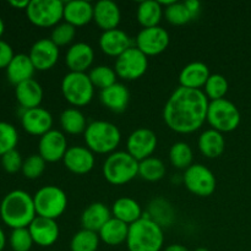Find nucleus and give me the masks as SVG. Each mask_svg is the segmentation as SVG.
Instances as JSON below:
<instances>
[{
	"mask_svg": "<svg viewBox=\"0 0 251 251\" xmlns=\"http://www.w3.org/2000/svg\"><path fill=\"white\" fill-rule=\"evenodd\" d=\"M208 104L210 100L202 90L179 86L164 105V123L178 134L198 131L207 122Z\"/></svg>",
	"mask_w": 251,
	"mask_h": 251,
	"instance_id": "nucleus-1",
	"label": "nucleus"
},
{
	"mask_svg": "<svg viewBox=\"0 0 251 251\" xmlns=\"http://www.w3.org/2000/svg\"><path fill=\"white\" fill-rule=\"evenodd\" d=\"M1 221L11 229L28 228L37 217L33 196L24 190H12L0 203Z\"/></svg>",
	"mask_w": 251,
	"mask_h": 251,
	"instance_id": "nucleus-2",
	"label": "nucleus"
},
{
	"mask_svg": "<svg viewBox=\"0 0 251 251\" xmlns=\"http://www.w3.org/2000/svg\"><path fill=\"white\" fill-rule=\"evenodd\" d=\"M163 228L145 213L129 226L126 247L129 251H161L163 248Z\"/></svg>",
	"mask_w": 251,
	"mask_h": 251,
	"instance_id": "nucleus-3",
	"label": "nucleus"
},
{
	"mask_svg": "<svg viewBox=\"0 0 251 251\" xmlns=\"http://www.w3.org/2000/svg\"><path fill=\"white\" fill-rule=\"evenodd\" d=\"M86 147L95 153L107 154L115 152L122 141V132L115 124L105 120H96L87 125L85 134Z\"/></svg>",
	"mask_w": 251,
	"mask_h": 251,
	"instance_id": "nucleus-4",
	"label": "nucleus"
},
{
	"mask_svg": "<svg viewBox=\"0 0 251 251\" xmlns=\"http://www.w3.org/2000/svg\"><path fill=\"white\" fill-rule=\"evenodd\" d=\"M103 176L112 185H124L139 176V161L127 151H115L103 164Z\"/></svg>",
	"mask_w": 251,
	"mask_h": 251,
	"instance_id": "nucleus-5",
	"label": "nucleus"
},
{
	"mask_svg": "<svg viewBox=\"0 0 251 251\" xmlns=\"http://www.w3.org/2000/svg\"><path fill=\"white\" fill-rule=\"evenodd\" d=\"M36 213L39 217L56 221L68 207V196L55 185L42 186L33 196Z\"/></svg>",
	"mask_w": 251,
	"mask_h": 251,
	"instance_id": "nucleus-6",
	"label": "nucleus"
},
{
	"mask_svg": "<svg viewBox=\"0 0 251 251\" xmlns=\"http://www.w3.org/2000/svg\"><path fill=\"white\" fill-rule=\"evenodd\" d=\"M61 93L66 102L74 107H83L92 100L95 96V86L86 73L66 74L61 81Z\"/></svg>",
	"mask_w": 251,
	"mask_h": 251,
	"instance_id": "nucleus-7",
	"label": "nucleus"
},
{
	"mask_svg": "<svg viewBox=\"0 0 251 251\" xmlns=\"http://www.w3.org/2000/svg\"><path fill=\"white\" fill-rule=\"evenodd\" d=\"M242 115L232 100L223 98L210 100L207 110V122L212 129L220 132H232L239 126Z\"/></svg>",
	"mask_w": 251,
	"mask_h": 251,
	"instance_id": "nucleus-8",
	"label": "nucleus"
},
{
	"mask_svg": "<svg viewBox=\"0 0 251 251\" xmlns=\"http://www.w3.org/2000/svg\"><path fill=\"white\" fill-rule=\"evenodd\" d=\"M64 5L60 0H31L27 19L37 27H55L64 17Z\"/></svg>",
	"mask_w": 251,
	"mask_h": 251,
	"instance_id": "nucleus-9",
	"label": "nucleus"
},
{
	"mask_svg": "<svg viewBox=\"0 0 251 251\" xmlns=\"http://www.w3.org/2000/svg\"><path fill=\"white\" fill-rule=\"evenodd\" d=\"M183 181L191 194L200 198H207L216 190V176L211 169L203 164L194 163L184 172Z\"/></svg>",
	"mask_w": 251,
	"mask_h": 251,
	"instance_id": "nucleus-10",
	"label": "nucleus"
},
{
	"mask_svg": "<svg viewBox=\"0 0 251 251\" xmlns=\"http://www.w3.org/2000/svg\"><path fill=\"white\" fill-rule=\"evenodd\" d=\"M149 68L147 56L141 50L132 46L119 55L115 60L114 70L123 80L134 81L142 77Z\"/></svg>",
	"mask_w": 251,
	"mask_h": 251,
	"instance_id": "nucleus-11",
	"label": "nucleus"
},
{
	"mask_svg": "<svg viewBox=\"0 0 251 251\" xmlns=\"http://www.w3.org/2000/svg\"><path fill=\"white\" fill-rule=\"evenodd\" d=\"M169 41V33L163 27H149L139 32L135 47L146 56H154L163 53L168 48Z\"/></svg>",
	"mask_w": 251,
	"mask_h": 251,
	"instance_id": "nucleus-12",
	"label": "nucleus"
},
{
	"mask_svg": "<svg viewBox=\"0 0 251 251\" xmlns=\"http://www.w3.org/2000/svg\"><path fill=\"white\" fill-rule=\"evenodd\" d=\"M157 144L158 140L154 131L147 127H140L132 131L127 137V153L131 154L136 161L141 162L152 157L153 152L156 151Z\"/></svg>",
	"mask_w": 251,
	"mask_h": 251,
	"instance_id": "nucleus-13",
	"label": "nucleus"
},
{
	"mask_svg": "<svg viewBox=\"0 0 251 251\" xmlns=\"http://www.w3.org/2000/svg\"><path fill=\"white\" fill-rule=\"evenodd\" d=\"M68 149L65 135L55 129H51L41 136L38 142V154L49 163L63 161Z\"/></svg>",
	"mask_w": 251,
	"mask_h": 251,
	"instance_id": "nucleus-14",
	"label": "nucleus"
},
{
	"mask_svg": "<svg viewBox=\"0 0 251 251\" xmlns=\"http://www.w3.org/2000/svg\"><path fill=\"white\" fill-rule=\"evenodd\" d=\"M28 55L36 70H50L58 63L59 47L50 38L38 39L31 47Z\"/></svg>",
	"mask_w": 251,
	"mask_h": 251,
	"instance_id": "nucleus-15",
	"label": "nucleus"
},
{
	"mask_svg": "<svg viewBox=\"0 0 251 251\" xmlns=\"http://www.w3.org/2000/svg\"><path fill=\"white\" fill-rule=\"evenodd\" d=\"M21 125L25 131L34 136H43L53 127V115L46 108L22 109Z\"/></svg>",
	"mask_w": 251,
	"mask_h": 251,
	"instance_id": "nucleus-16",
	"label": "nucleus"
},
{
	"mask_svg": "<svg viewBox=\"0 0 251 251\" xmlns=\"http://www.w3.org/2000/svg\"><path fill=\"white\" fill-rule=\"evenodd\" d=\"M64 166L74 174H87L95 167V156L90 149L83 146H71L63 158Z\"/></svg>",
	"mask_w": 251,
	"mask_h": 251,
	"instance_id": "nucleus-17",
	"label": "nucleus"
},
{
	"mask_svg": "<svg viewBox=\"0 0 251 251\" xmlns=\"http://www.w3.org/2000/svg\"><path fill=\"white\" fill-rule=\"evenodd\" d=\"M31 237L34 244L42 248H48L53 245L59 238V227L56 221L37 216L28 227Z\"/></svg>",
	"mask_w": 251,
	"mask_h": 251,
	"instance_id": "nucleus-18",
	"label": "nucleus"
},
{
	"mask_svg": "<svg viewBox=\"0 0 251 251\" xmlns=\"http://www.w3.org/2000/svg\"><path fill=\"white\" fill-rule=\"evenodd\" d=\"M122 20V12L117 2L112 0H100L93 5V21L104 31L118 28Z\"/></svg>",
	"mask_w": 251,
	"mask_h": 251,
	"instance_id": "nucleus-19",
	"label": "nucleus"
},
{
	"mask_svg": "<svg viewBox=\"0 0 251 251\" xmlns=\"http://www.w3.org/2000/svg\"><path fill=\"white\" fill-rule=\"evenodd\" d=\"M95 60V50L90 44L77 42L68 49L65 63L73 73H86Z\"/></svg>",
	"mask_w": 251,
	"mask_h": 251,
	"instance_id": "nucleus-20",
	"label": "nucleus"
},
{
	"mask_svg": "<svg viewBox=\"0 0 251 251\" xmlns=\"http://www.w3.org/2000/svg\"><path fill=\"white\" fill-rule=\"evenodd\" d=\"M100 47L104 54L118 58L132 47L131 38L123 29L104 31L100 37Z\"/></svg>",
	"mask_w": 251,
	"mask_h": 251,
	"instance_id": "nucleus-21",
	"label": "nucleus"
},
{
	"mask_svg": "<svg viewBox=\"0 0 251 251\" xmlns=\"http://www.w3.org/2000/svg\"><path fill=\"white\" fill-rule=\"evenodd\" d=\"M210 75V69L205 63L193 61L181 69L180 74H179V82H180L181 87L201 90L202 87H205Z\"/></svg>",
	"mask_w": 251,
	"mask_h": 251,
	"instance_id": "nucleus-22",
	"label": "nucleus"
},
{
	"mask_svg": "<svg viewBox=\"0 0 251 251\" xmlns=\"http://www.w3.org/2000/svg\"><path fill=\"white\" fill-rule=\"evenodd\" d=\"M15 96L21 109H32L41 107L43 100V88L34 78L15 86Z\"/></svg>",
	"mask_w": 251,
	"mask_h": 251,
	"instance_id": "nucleus-23",
	"label": "nucleus"
},
{
	"mask_svg": "<svg viewBox=\"0 0 251 251\" xmlns=\"http://www.w3.org/2000/svg\"><path fill=\"white\" fill-rule=\"evenodd\" d=\"M5 70H6V77L9 82L17 86L25 81L33 78L36 69L28 54H15Z\"/></svg>",
	"mask_w": 251,
	"mask_h": 251,
	"instance_id": "nucleus-24",
	"label": "nucleus"
},
{
	"mask_svg": "<svg viewBox=\"0 0 251 251\" xmlns=\"http://www.w3.org/2000/svg\"><path fill=\"white\" fill-rule=\"evenodd\" d=\"M63 19L74 27L85 26L93 20V5L86 0H71L65 2Z\"/></svg>",
	"mask_w": 251,
	"mask_h": 251,
	"instance_id": "nucleus-25",
	"label": "nucleus"
},
{
	"mask_svg": "<svg viewBox=\"0 0 251 251\" xmlns=\"http://www.w3.org/2000/svg\"><path fill=\"white\" fill-rule=\"evenodd\" d=\"M100 98L105 108L114 113H123L129 104L130 92L124 83L117 82L100 91Z\"/></svg>",
	"mask_w": 251,
	"mask_h": 251,
	"instance_id": "nucleus-26",
	"label": "nucleus"
},
{
	"mask_svg": "<svg viewBox=\"0 0 251 251\" xmlns=\"http://www.w3.org/2000/svg\"><path fill=\"white\" fill-rule=\"evenodd\" d=\"M112 217V211L104 203L93 202L88 205L81 215V225L83 229L98 233Z\"/></svg>",
	"mask_w": 251,
	"mask_h": 251,
	"instance_id": "nucleus-27",
	"label": "nucleus"
},
{
	"mask_svg": "<svg viewBox=\"0 0 251 251\" xmlns=\"http://www.w3.org/2000/svg\"><path fill=\"white\" fill-rule=\"evenodd\" d=\"M112 216L130 226L144 217V213L136 200L131 198H120L113 203Z\"/></svg>",
	"mask_w": 251,
	"mask_h": 251,
	"instance_id": "nucleus-28",
	"label": "nucleus"
},
{
	"mask_svg": "<svg viewBox=\"0 0 251 251\" xmlns=\"http://www.w3.org/2000/svg\"><path fill=\"white\" fill-rule=\"evenodd\" d=\"M198 145L203 156L207 158H218L225 152L226 140L222 132L208 129L200 135Z\"/></svg>",
	"mask_w": 251,
	"mask_h": 251,
	"instance_id": "nucleus-29",
	"label": "nucleus"
},
{
	"mask_svg": "<svg viewBox=\"0 0 251 251\" xmlns=\"http://www.w3.org/2000/svg\"><path fill=\"white\" fill-rule=\"evenodd\" d=\"M127 234H129V226L114 217L110 218L98 232L100 239L110 247H117L123 243H126Z\"/></svg>",
	"mask_w": 251,
	"mask_h": 251,
	"instance_id": "nucleus-30",
	"label": "nucleus"
},
{
	"mask_svg": "<svg viewBox=\"0 0 251 251\" xmlns=\"http://www.w3.org/2000/svg\"><path fill=\"white\" fill-rule=\"evenodd\" d=\"M162 16H163V7L156 0H145L137 6L136 19L144 28L159 26Z\"/></svg>",
	"mask_w": 251,
	"mask_h": 251,
	"instance_id": "nucleus-31",
	"label": "nucleus"
},
{
	"mask_svg": "<svg viewBox=\"0 0 251 251\" xmlns=\"http://www.w3.org/2000/svg\"><path fill=\"white\" fill-rule=\"evenodd\" d=\"M61 129L70 135L85 134L87 129L86 117L77 108H68L60 114Z\"/></svg>",
	"mask_w": 251,
	"mask_h": 251,
	"instance_id": "nucleus-32",
	"label": "nucleus"
},
{
	"mask_svg": "<svg viewBox=\"0 0 251 251\" xmlns=\"http://www.w3.org/2000/svg\"><path fill=\"white\" fill-rule=\"evenodd\" d=\"M149 217L158 223L162 228L169 227L174 221V210L171 203L164 199H154L149 207Z\"/></svg>",
	"mask_w": 251,
	"mask_h": 251,
	"instance_id": "nucleus-33",
	"label": "nucleus"
},
{
	"mask_svg": "<svg viewBox=\"0 0 251 251\" xmlns=\"http://www.w3.org/2000/svg\"><path fill=\"white\" fill-rule=\"evenodd\" d=\"M166 166L163 161L157 157H149L144 161L139 162V176L144 180L158 181L166 176Z\"/></svg>",
	"mask_w": 251,
	"mask_h": 251,
	"instance_id": "nucleus-34",
	"label": "nucleus"
},
{
	"mask_svg": "<svg viewBox=\"0 0 251 251\" xmlns=\"http://www.w3.org/2000/svg\"><path fill=\"white\" fill-rule=\"evenodd\" d=\"M169 159H171L173 167L186 171L191 164H194V153L190 145L181 141L172 145L171 150H169Z\"/></svg>",
	"mask_w": 251,
	"mask_h": 251,
	"instance_id": "nucleus-35",
	"label": "nucleus"
},
{
	"mask_svg": "<svg viewBox=\"0 0 251 251\" xmlns=\"http://www.w3.org/2000/svg\"><path fill=\"white\" fill-rule=\"evenodd\" d=\"M100 235L92 230L81 229L75 233L70 242L71 251H97L100 247Z\"/></svg>",
	"mask_w": 251,
	"mask_h": 251,
	"instance_id": "nucleus-36",
	"label": "nucleus"
},
{
	"mask_svg": "<svg viewBox=\"0 0 251 251\" xmlns=\"http://www.w3.org/2000/svg\"><path fill=\"white\" fill-rule=\"evenodd\" d=\"M228 88H229V85L225 76L221 74H211L203 87V93L208 98V100H218L226 97Z\"/></svg>",
	"mask_w": 251,
	"mask_h": 251,
	"instance_id": "nucleus-37",
	"label": "nucleus"
},
{
	"mask_svg": "<svg viewBox=\"0 0 251 251\" xmlns=\"http://www.w3.org/2000/svg\"><path fill=\"white\" fill-rule=\"evenodd\" d=\"M91 78V82L93 83L95 88H100V91L110 87L112 85L117 83V73L114 69L107 65H98L95 66L88 74Z\"/></svg>",
	"mask_w": 251,
	"mask_h": 251,
	"instance_id": "nucleus-38",
	"label": "nucleus"
},
{
	"mask_svg": "<svg viewBox=\"0 0 251 251\" xmlns=\"http://www.w3.org/2000/svg\"><path fill=\"white\" fill-rule=\"evenodd\" d=\"M19 132L16 127L6 122H0V157L7 152L16 150Z\"/></svg>",
	"mask_w": 251,
	"mask_h": 251,
	"instance_id": "nucleus-39",
	"label": "nucleus"
},
{
	"mask_svg": "<svg viewBox=\"0 0 251 251\" xmlns=\"http://www.w3.org/2000/svg\"><path fill=\"white\" fill-rule=\"evenodd\" d=\"M164 15H166L167 21L172 25H176V26H183V25L188 24L193 20V16L186 9L185 4L176 1V0L171 5L166 6Z\"/></svg>",
	"mask_w": 251,
	"mask_h": 251,
	"instance_id": "nucleus-40",
	"label": "nucleus"
},
{
	"mask_svg": "<svg viewBox=\"0 0 251 251\" xmlns=\"http://www.w3.org/2000/svg\"><path fill=\"white\" fill-rule=\"evenodd\" d=\"M9 244L14 251H29L34 243L28 228H17V229L11 230Z\"/></svg>",
	"mask_w": 251,
	"mask_h": 251,
	"instance_id": "nucleus-41",
	"label": "nucleus"
},
{
	"mask_svg": "<svg viewBox=\"0 0 251 251\" xmlns=\"http://www.w3.org/2000/svg\"><path fill=\"white\" fill-rule=\"evenodd\" d=\"M46 163L47 162L39 154H31L24 161L21 172L25 178L33 180L43 174L46 171Z\"/></svg>",
	"mask_w": 251,
	"mask_h": 251,
	"instance_id": "nucleus-42",
	"label": "nucleus"
},
{
	"mask_svg": "<svg viewBox=\"0 0 251 251\" xmlns=\"http://www.w3.org/2000/svg\"><path fill=\"white\" fill-rule=\"evenodd\" d=\"M75 36L76 27L68 24V22H63V24H59L54 27L53 31H51L50 39L58 47H63L70 44L75 38Z\"/></svg>",
	"mask_w": 251,
	"mask_h": 251,
	"instance_id": "nucleus-43",
	"label": "nucleus"
},
{
	"mask_svg": "<svg viewBox=\"0 0 251 251\" xmlns=\"http://www.w3.org/2000/svg\"><path fill=\"white\" fill-rule=\"evenodd\" d=\"M0 158H1V167L7 173L14 174L22 169L24 159H22L21 153L17 150H12V151L7 152V153H5Z\"/></svg>",
	"mask_w": 251,
	"mask_h": 251,
	"instance_id": "nucleus-44",
	"label": "nucleus"
},
{
	"mask_svg": "<svg viewBox=\"0 0 251 251\" xmlns=\"http://www.w3.org/2000/svg\"><path fill=\"white\" fill-rule=\"evenodd\" d=\"M15 56L14 49L7 42L0 39V69H6Z\"/></svg>",
	"mask_w": 251,
	"mask_h": 251,
	"instance_id": "nucleus-45",
	"label": "nucleus"
},
{
	"mask_svg": "<svg viewBox=\"0 0 251 251\" xmlns=\"http://www.w3.org/2000/svg\"><path fill=\"white\" fill-rule=\"evenodd\" d=\"M184 4H185L186 9L189 10V12L193 16V19H195L199 15V12H200L201 2L199 0H186V1H184Z\"/></svg>",
	"mask_w": 251,
	"mask_h": 251,
	"instance_id": "nucleus-46",
	"label": "nucleus"
},
{
	"mask_svg": "<svg viewBox=\"0 0 251 251\" xmlns=\"http://www.w3.org/2000/svg\"><path fill=\"white\" fill-rule=\"evenodd\" d=\"M9 5L10 6L15 7V9L25 10V11H26V9L29 5V0H10Z\"/></svg>",
	"mask_w": 251,
	"mask_h": 251,
	"instance_id": "nucleus-47",
	"label": "nucleus"
},
{
	"mask_svg": "<svg viewBox=\"0 0 251 251\" xmlns=\"http://www.w3.org/2000/svg\"><path fill=\"white\" fill-rule=\"evenodd\" d=\"M164 251H189L188 248H185L181 244H172L164 249Z\"/></svg>",
	"mask_w": 251,
	"mask_h": 251,
	"instance_id": "nucleus-48",
	"label": "nucleus"
},
{
	"mask_svg": "<svg viewBox=\"0 0 251 251\" xmlns=\"http://www.w3.org/2000/svg\"><path fill=\"white\" fill-rule=\"evenodd\" d=\"M6 247V235H5L4 230L0 227V251H2Z\"/></svg>",
	"mask_w": 251,
	"mask_h": 251,
	"instance_id": "nucleus-49",
	"label": "nucleus"
},
{
	"mask_svg": "<svg viewBox=\"0 0 251 251\" xmlns=\"http://www.w3.org/2000/svg\"><path fill=\"white\" fill-rule=\"evenodd\" d=\"M5 32V24H4V20L0 17V39H1V36L4 34Z\"/></svg>",
	"mask_w": 251,
	"mask_h": 251,
	"instance_id": "nucleus-50",
	"label": "nucleus"
},
{
	"mask_svg": "<svg viewBox=\"0 0 251 251\" xmlns=\"http://www.w3.org/2000/svg\"><path fill=\"white\" fill-rule=\"evenodd\" d=\"M194 251H210V250H207L206 248H198V249L194 250Z\"/></svg>",
	"mask_w": 251,
	"mask_h": 251,
	"instance_id": "nucleus-51",
	"label": "nucleus"
}]
</instances>
